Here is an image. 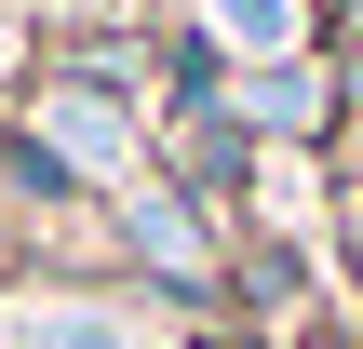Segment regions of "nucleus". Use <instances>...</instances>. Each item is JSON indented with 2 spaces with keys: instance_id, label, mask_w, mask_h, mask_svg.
Returning <instances> with one entry per match:
<instances>
[{
  "instance_id": "4",
  "label": "nucleus",
  "mask_w": 363,
  "mask_h": 349,
  "mask_svg": "<svg viewBox=\"0 0 363 349\" xmlns=\"http://www.w3.org/2000/svg\"><path fill=\"white\" fill-rule=\"evenodd\" d=\"M216 40H229V54H269V67H283V40H296V0H216Z\"/></svg>"
},
{
  "instance_id": "3",
  "label": "nucleus",
  "mask_w": 363,
  "mask_h": 349,
  "mask_svg": "<svg viewBox=\"0 0 363 349\" xmlns=\"http://www.w3.org/2000/svg\"><path fill=\"white\" fill-rule=\"evenodd\" d=\"M121 229H135V242H148V256H162L175 282L202 269V229H189V202H162V188H135V202H121Z\"/></svg>"
},
{
  "instance_id": "5",
  "label": "nucleus",
  "mask_w": 363,
  "mask_h": 349,
  "mask_svg": "<svg viewBox=\"0 0 363 349\" xmlns=\"http://www.w3.org/2000/svg\"><path fill=\"white\" fill-rule=\"evenodd\" d=\"M54 135H67V161H121V121L108 108H54Z\"/></svg>"
},
{
  "instance_id": "1",
  "label": "nucleus",
  "mask_w": 363,
  "mask_h": 349,
  "mask_svg": "<svg viewBox=\"0 0 363 349\" xmlns=\"http://www.w3.org/2000/svg\"><path fill=\"white\" fill-rule=\"evenodd\" d=\"M13 349H135V323H121V309L54 296V309H27V323H13Z\"/></svg>"
},
{
  "instance_id": "2",
  "label": "nucleus",
  "mask_w": 363,
  "mask_h": 349,
  "mask_svg": "<svg viewBox=\"0 0 363 349\" xmlns=\"http://www.w3.org/2000/svg\"><path fill=\"white\" fill-rule=\"evenodd\" d=\"M242 121H269V135H310V121H323V81H310V67H256V81H242Z\"/></svg>"
}]
</instances>
